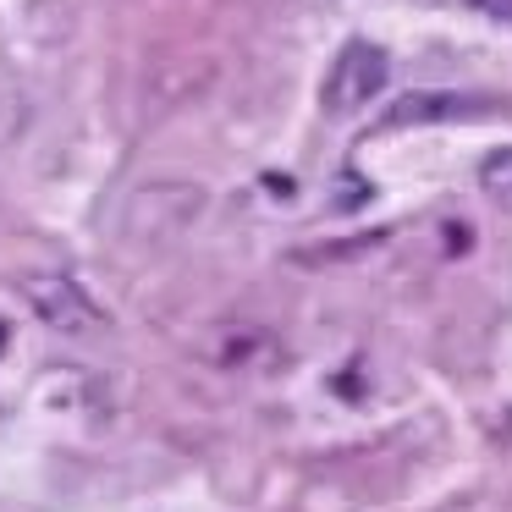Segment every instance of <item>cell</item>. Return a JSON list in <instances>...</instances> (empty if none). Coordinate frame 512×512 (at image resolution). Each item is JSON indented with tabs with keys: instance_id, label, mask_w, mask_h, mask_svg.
I'll list each match as a JSON object with an SVG mask.
<instances>
[{
	"instance_id": "obj_1",
	"label": "cell",
	"mask_w": 512,
	"mask_h": 512,
	"mask_svg": "<svg viewBox=\"0 0 512 512\" xmlns=\"http://www.w3.org/2000/svg\"><path fill=\"white\" fill-rule=\"evenodd\" d=\"M386 83H391V56L386 50L369 45V39H347V45L336 50L325 83H320V105L331 116H358L386 94Z\"/></svg>"
},
{
	"instance_id": "obj_3",
	"label": "cell",
	"mask_w": 512,
	"mask_h": 512,
	"mask_svg": "<svg viewBox=\"0 0 512 512\" xmlns=\"http://www.w3.org/2000/svg\"><path fill=\"white\" fill-rule=\"evenodd\" d=\"M485 100H463V94H408L380 116V133H397V127H419V122H452V116H479Z\"/></svg>"
},
{
	"instance_id": "obj_4",
	"label": "cell",
	"mask_w": 512,
	"mask_h": 512,
	"mask_svg": "<svg viewBox=\"0 0 512 512\" xmlns=\"http://www.w3.org/2000/svg\"><path fill=\"white\" fill-rule=\"evenodd\" d=\"M479 188H485L501 210H512V144L507 149H490V155L479 160Z\"/></svg>"
},
{
	"instance_id": "obj_2",
	"label": "cell",
	"mask_w": 512,
	"mask_h": 512,
	"mask_svg": "<svg viewBox=\"0 0 512 512\" xmlns=\"http://www.w3.org/2000/svg\"><path fill=\"white\" fill-rule=\"evenodd\" d=\"M23 303L39 314V325H50V331H61V336H89L105 325V309L89 298V287L61 276V270H34V276H23Z\"/></svg>"
},
{
	"instance_id": "obj_5",
	"label": "cell",
	"mask_w": 512,
	"mask_h": 512,
	"mask_svg": "<svg viewBox=\"0 0 512 512\" xmlns=\"http://www.w3.org/2000/svg\"><path fill=\"white\" fill-rule=\"evenodd\" d=\"M474 17H485V23H501V28H512V0H463Z\"/></svg>"
}]
</instances>
